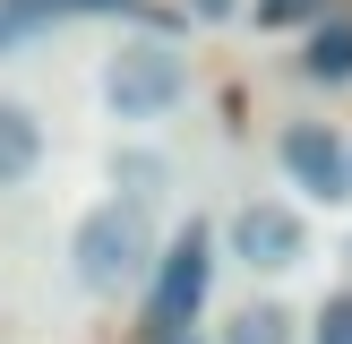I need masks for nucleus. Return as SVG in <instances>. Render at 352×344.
Returning <instances> with one entry per match:
<instances>
[{"label":"nucleus","mask_w":352,"mask_h":344,"mask_svg":"<svg viewBox=\"0 0 352 344\" xmlns=\"http://www.w3.org/2000/svg\"><path fill=\"white\" fill-rule=\"evenodd\" d=\"M318 344H352V292H336V301L318 310Z\"/></svg>","instance_id":"obj_10"},{"label":"nucleus","mask_w":352,"mask_h":344,"mask_svg":"<svg viewBox=\"0 0 352 344\" xmlns=\"http://www.w3.org/2000/svg\"><path fill=\"white\" fill-rule=\"evenodd\" d=\"M34 164H43V129H34V112H26V103H0V189H17Z\"/></svg>","instance_id":"obj_6"},{"label":"nucleus","mask_w":352,"mask_h":344,"mask_svg":"<svg viewBox=\"0 0 352 344\" xmlns=\"http://www.w3.org/2000/svg\"><path fill=\"white\" fill-rule=\"evenodd\" d=\"M327 17V0H258V26H309Z\"/></svg>","instance_id":"obj_9"},{"label":"nucleus","mask_w":352,"mask_h":344,"mask_svg":"<svg viewBox=\"0 0 352 344\" xmlns=\"http://www.w3.org/2000/svg\"><path fill=\"white\" fill-rule=\"evenodd\" d=\"M344 258H352V250H344Z\"/></svg>","instance_id":"obj_12"},{"label":"nucleus","mask_w":352,"mask_h":344,"mask_svg":"<svg viewBox=\"0 0 352 344\" xmlns=\"http://www.w3.org/2000/svg\"><path fill=\"white\" fill-rule=\"evenodd\" d=\"M206 275H215V258H206V233L189 224V233L164 250V267H155V292H146V319H155V336H181V319L206 301Z\"/></svg>","instance_id":"obj_3"},{"label":"nucleus","mask_w":352,"mask_h":344,"mask_svg":"<svg viewBox=\"0 0 352 344\" xmlns=\"http://www.w3.org/2000/svg\"><path fill=\"white\" fill-rule=\"evenodd\" d=\"M69 258H78V284L86 292H129V284H146L164 258H155V224H146V206H95V215L78 224V241H69Z\"/></svg>","instance_id":"obj_1"},{"label":"nucleus","mask_w":352,"mask_h":344,"mask_svg":"<svg viewBox=\"0 0 352 344\" xmlns=\"http://www.w3.org/2000/svg\"><path fill=\"white\" fill-rule=\"evenodd\" d=\"M301 69L309 78H352V26H318L309 52H301Z\"/></svg>","instance_id":"obj_8"},{"label":"nucleus","mask_w":352,"mask_h":344,"mask_svg":"<svg viewBox=\"0 0 352 344\" xmlns=\"http://www.w3.org/2000/svg\"><path fill=\"white\" fill-rule=\"evenodd\" d=\"M181 86H189V69H181V52L172 43H120L112 61H103V103H112L120 120H155V112H172L181 103Z\"/></svg>","instance_id":"obj_2"},{"label":"nucleus","mask_w":352,"mask_h":344,"mask_svg":"<svg viewBox=\"0 0 352 344\" xmlns=\"http://www.w3.org/2000/svg\"><path fill=\"white\" fill-rule=\"evenodd\" d=\"M223 344H292V310H275V301L232 310V319H223Z\"/></svg>","instance_id":"obj_7"},{"label":"nucleus","mask_w":352,"mask_h":344,"mask_svg":"<svg viewBox=\"0 0 352 344\" xmlns=\"http://www.w3.org/2000/svg\"><path fill=\"white\" fill-rule=\"evenodd\" d=\"M232 250H241V267L284 275V267H301V258H309V233H301V215H292V206L250 198V206L232 215Z\"/></svg>","instance_id":"obj_4"},{"label":"nucleus","mask_w":352,"mask_h":344,"mask_svg":"<svg viewBox=\"0 0 352 344\" xmlns=\"http://www.w3.org/2000/svg\"><path fill=\"white\" fill-rule=\"evenodd\" d=\"M155 344H189V336H155Z\"/></svg>","instance_id":"obj_11"},{"label":"nucleus","mask_w":352,"mask_h":344,"mask_svg":"<svg viewBox=\"0 0 352 344\" xmlns=\"http://www.w3.org/2000/svg\"><path fill=\"white\" fill-rule=\"evenodd\" d=\"M284 172L309 189V198H352V155H344V138L336 129H318V120H301V129H284Z\"/></svg>","instance_id":"obj_5"}]
</instances>
